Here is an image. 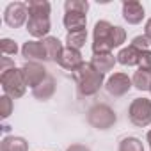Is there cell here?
Wrapping results in <instances>:
<instances>
[{
  "label": "cell",
  "instance_id": "cell-16",
  "mask_svg": "<svg viewBox=\"0 0 151 151\" xmlns=\"http://www.w3.org/2000/svg\"><path fill=\"white\" fill-rule=\"evenodd\" d=\"M140 53L135 46H126V48H121V52L116 55L117 62L123 64V66H139V59H140Z\"/></svg>",
  "mask_w": 151,
  "mask_h": 151
},
{
  "label": "cell",
  "instance_id": "cell-24",
  "mask_svg": "<svg viewBox=\"0 0 151 151\" xmlns=\"http://www.w3.org/2000/svg\"><path fill=\"white\" fill-rule=\"evenodd\" d=\"M0 50H2V55L7 57V55H16L18 53V45L16 41L9 39V37H4L0 41Z\"/></svg>",
  "mask_w": 151,
  "mask_h": 151
},
{
  "label": "cell",
  "instance_id": "cell-26",
  "mask_svg": "<svg viewBox=\"0 0 151 151\" xmlns=\"http://www.w3.org/2000/svg\"><path fill=\"white\" fill-rule=\"evenodd\" d=\"M0 114H2L4 119L13 114V98H9V96H6V94L0 98Z\"/></svg>",
  "mask_w": 151,
  "mask_h": 151
},
{
  "label": "cell",
  "instance_id": "cell-13",
  "mask_svg": "<svg viewBox=\"0 0 151 151\" xmlns=\"http://www.w3.org/2000/svg\"><path fill=\"white\" fill-rule=\"evenodd\" d=\"M53 94H55V78L52 77V75H48V77H46L37 87L32 89V96H34L36 100H39V101H46V100H50Z\"/></svg>",
  "mask_w": 151,
  "mask_h": 151
},
{
  "label": "cell",
  "instance_id": "cell-22",
  "mask_svg": "<svg viewBox=\"0 0 151 151\" xmlns=\"http://www.w3.org/2000/svg\"><path fill=\"white\" fill-rule=\"evenodd\" d=\"M64 9H66V13H82V14H86L87 9H89V2H86V0H66Z\"/></svg>",
  "mask_w": 151,
  "mask_h": 151
},
{
  "label": "cell",
  "instance_id": "cell-12",
  "mask_svg": "<svg viewBox=\"0 0 151 151\" xmlns=\"http://www.w3.org/2000/svg\"><path fill=\"white\" fill-rule=\"evenodd\" d=\"M22 55L27 59V62L46 60V52H45L43 41H27V43H23Z\"/></svg>",
  "mask_w": 151,
  "mask_h": 151
},
{
  "label": "cell",
  "instance_id": "cell-28",
  "mask_svg": "<svg viewBox=\"0 0 151 151\" xmlns=\"http://www.w3.org/2000/svg\"><path fill=\"white\" fill-rule=\"evenodd\" d=\"M13 68H16L14 66V62L9 59V57H2V68H0V71H9V69H13Z\"/></svg>",
  "mask_w": 151,
  "mask_h": 151
},
{
  "label": "cell",
  "instance_id": "cell-31",
  "mask_svg": "<svg viewBox=\"0 0 151 151\" xmlns=\"http://www.w3.org/2000/svg\"><path fill=\"white\" fill-rule=\"evenodd\" d=\"M146 139H147V144H149V149H151V130L147 132V137Z\"/></svg>",
  "mask_w": 151,
  "mask_h": 151
},
{
  "label": "cell",
  "instance_id": "cell-18",
  "mask_svg": "<svg viewBox=\"0 0 151 151\" xmlns=\"http://www.w3.org/2000/svg\"><path fill=\"white\" fill-rule=\"evenodd\" d=\"M2 151H29V142L23 137H14V135H7L4 137L2 144H0Z\"/></svg>",
  "mask_w": 151,
  "mask_h": 151
},
{
  "label": "cell",
  "instance_id": "cell-2",
  "mask_svg": "<svg viewBox=\"0 0 151 151\" xmlns=\"http://www.w3.org/2000/svg\"><path fill=\"white\" fill-rule=\"evenodd\" d=\"M71 75H73V80L77 84L80 96H93L103 87V75L96 71L91 62H84Z\"/></svg>",
  "mask_w": 151,
  "mask_h": 151
},
{
  "label": "cell",
  "instance_id": "cell-7",
  "mask_svg": "<svg viewBox=\"0 0 151 151\" xmlns=\"http://www.w3.org/2000/svg\"><path fill=\"white\" fill-rule=\"evenodd\" d=\"M132 87H133V82H132V78L126 73H114L112 77L107 80V84H105L107 93L110 96H116V98L124 96L126 93H130Z\"/></svg>",
  "mask_w": 151,
  "mask_h": 151
},
{
  "label": "cell",
  "instance_id": "cell-29",
  "mask_svg": "<svg viewBox=\"0 0 151 151\" xmlns=\"http://www.w3.org/2000/svg\"><path fill=\"white\" fill-rule=\"evenodd\" d=\"M66 151H91L87 146H82V144H73V146H69Z\"/></svg>",
  "mask_w": 151,
  "mask_h": 151
},
{
  "label": "cell",
  "instance_id": "cell-30",
  "mask_svg": "<svg viewBox=\"0 0 151 151\" xmlns=\"http://www.w3.org/2000/svg\"><path fill=\"white\" fill-rule=\"evenodd\" d=\"M144 36L151 39V18H149V20L146 22V25H144Z\"/></svg>",
  "mask_w": 151,
  "mask_h": 151
},
{
  "label": "cell",
  "instance_id": "cell-25",
  "mask_svg": "<svg viewBox=\"0 0 151 151\" xmlns=\"http://www.w3.org/2000/svg\"><path fill=\"white\" fill-rule=\"evenodd\" d=\"M132 46H135L139 52H151V39L146 36H137L132 39Z\"/></svg>",
  "mask_w": 151,
  "mask_h": 151
},
{
  "label": "cell",
  "instance_id": "cell-17",
  "mask_svg": "<svg viewBox=\"0 0 151 151\" xmlns=\"http://www.w3.org/2000/svg\"><path fill=\"white\" fill-rule=\"evenodd\" d=\"M43 46H45V52H46V60H55V62L59 60V57L64 50L62 43L57 37H52V36L43 39Z\"/></svg>",
  "mask_w": 151,
  "mask_h": 151
},
{
  "label": "cell",
  "instance_id": "cell-6",
  "mask_svg": "<svg viewBox=\"0 0 151 151\" xmlns=\"http://www.w3.org/2000/svg\"><path fill=\"white\" fill-rule=\"evenodd\" d=\"M27 16H29V9H27V4L23 2H13L4 11V22L13 29H18L23 23H27L29 22Z\"/></svg>",
  "mask_w": 151,
  "mask_h": 151
},
{
  "label": "cell",
  "instance_id": "cell-32",
  "mask_svg": "<svg viewBox=\"0 0 151 151\" xmlns=\"http://www.w3.org/2000/svg\"><path fill=\"white\" fill-rule=\"evenodd\" d=\"M2 130H4V132H6V133H7V132H9V130H11V126H7V124H4V126H2Z\"/></svg>",
  "mask_w": 151,
  "mask_h": 151
},
{
  "label": "cell",
  "instance_id": "cell-11",
  "mask_svg": "<svg viewBox=\"0 0 151 151\" xmlns=\"http://www.w3.org/2000/svg\"><path fill=\"white\" fill-rule=\"evenodd\" d=\"M59 66L60 68H64V69H68V71H75L78 66H82L84 64V59H82V53H80V50H75V48H69V46H66L64 50H62V53H60V57H59Z\"/></svg>",
  "mask_w": 151,
  "mask_h": 151
},
{
  "label": "cell",
  "instance_id": "cell-14",
  "mask_svg": "<svg viewBox=\"0 0 151 151\" xmlns=\"http://www.w3.org/2000/svg\"><path fill=\"white\" fill-rule=\"evenodd\" d=\"M62 23H64V27L68 29V34H69V32H78V30H86L87 18H86V14H82V13H66Z\"/></svg>",
  "mask_w": 151,
  "mask_h": 151
},
{
  "label": "cell",
  "instance_id": "cell-3",
  "mask_svg": "<svg viewBox=\"0 0 151 151\" xmlns=\"http://www.w3.org/2000/svg\"><path fill=\"white\" fill-rule=\"evenodd\" d=\"M0 84H2V89H4L6 96H9L13 100L22 98L27 91V84H25V78H23L22 68H13L9 71H4L0 75Z\"/></svg>",
  "mask_w": 151,
  "mask_h": 151
},
{
  "label": "cell",
  "instance_id": "cell-10",
  "mask_svg": "<svg viewBox=\"0 0 151 151\" xmlns=\"http://www.w3.org/2000/svg\"><path fill=\"white\" fill-rule=\"evenodd\" d=\"M52 29L50 18L48 16H29L27 22V30L32 37H48V32Z\"/></svg>",
  "mask_w": 151,
  "mask_h": 151
},
{
  "label": "cell",
  "instance_id": "cell-33",
  "mask_svg": "<svg viewBox=\"0 0 151 151\" xmlns=\"http://www.w3.org/2000/svg\"><path fill=\"white\" fill-rule=\"evenodd\" d=\"M149 91H151V89H149Z\"/></svg>",
  "mask_w": 151,
  "mask_h": 151
},
{
  "label": "cell",
  "instance_id": "cell-20",
  "mask_svg": "<svg viewBox=\"0 0 151 151\" xmlns=\"http://www.w3.org/2000/svg\"><path fill=\"white\" fill-rule=\"evenodd\" d=\"M132 82H133V87L137 91H149L151 89V73L139 69V71H135Z\"/></svg>",
  "mask_w": 151,
  "mask_h": 151
},
{
  "label": "cell",
  "instance_id": "cell-19",
  "mask_svg": "<svg viewBox=\"0 0 151 151\" xmlns=\"http://www.w3.org/2000/svg\"><path fill=\"white\" fill-rule=\"evenodd\" d=\"M27 9H29V16H48V18L52 11L46 0H30L27 4Z\"/></svg>",
  "mask_w": 151,
  "mask_h": 151
},
{
  "label": "cell",
  "instance_id": "cell-23",
  "mask_svg": "<svg viewBox=\"0 0 151 151\" xmlns=\"http://www.w3.org/2000/svg\"><path fill=\"white\" fill-rule=\"evenodd\" d=\"M119 151H144V146L137 137H126L119 142Z\"/></svg>",
  "mask_w": 151,
  "mask_h": 151
},
{
  "label": "cell",
  "instance_id": "cell-1",
  "mask_svg": "<svg viewBox=\"0 0 151 151\" xmlns=\"http://www.w3.org/2000/svg\"><path fill=\"white\" fill-rule=\"evenodd\" d=\"M126 41V32L123 27L112 25L107 20H100L93 30V53H110V50L121 46Z\"/></svg>",
  "mask_w": 151,
  "mask_h": 151
},
{
  "label": "cell",
  "instance_id": "cell-27",
  "mask_svg": "<svg viewBox=\"0 0 151 151\" xmlns=\"http://www.w3.org/2000/svg\"><path fill=\"white\" fill-rule=\"evenodd\" d=\"M139 69L151 73V52H142L139 59Z\"/></svg>",
  "mask_w": 151,
  "mask_h": 151
},
{
  "label": "cell",
  "instance_id": "cell-21",
  "mask_svg": "<svg viewBox=\"0 0 151 151\" xmlns=\"http://www.w3.org/2000/svg\"><path fill=\"white\" fill-rule=\"evenodd\" d=\"M87 41V30H78V32H69L66 36V43L69 48H75V50H80Z\"/></svg>",
  "mask_w": 151,
  "mask_h": 151
},
{
  "label": "cell",
  "instance_id": "cell-5",
  "mask_svg": "<svg viewBox=\"0 0 151 151\" xmlns=\"http://www.w3.org/2000/svg\"><path fill=\"white\" fill-rule=\"evenodd\" d=\"M128 117H130V123L139 128L149 126L151 124V100L135 98L128 107Z\"/></svg>",
  "mask_w": 151,
  "mask_h": 151
},
{
  "label": "cell",
  "instance_id": "cell-8",
  "mask_svg": "<svg viewBox=\"0 0 151 151\" xmlns=\"http://www.w3.org/2000/svg\"><path fill=\"white\" fill-rule=\"evenodd\" d=\"M22 73H23V78H25V84L29 87H37L46 77H48V73L45 69L43 64L39 62H25L22 66Z\"/></svg>",
  "mask_w": 151,
  "mask_h": 151
},
{
  "label": "cell",
  "instance_id": "cell-15",
  "mask_svg": "<svg viewBox=\"0 0 151 151\" xmlns=\"http://www.w3.org/2000/svg\"><path fill=\"white\" fill-rule=\"evenodd\" d=\"M116 62H117V59H116L112 53H98V55H94L93 60H91L93 68H94L96 71H100L101 75L112 71L114 66H116Z\"/></svg>",
  "mask_w": 151,
  "mask_h": 151
},
{
  "label": "cell",
  "instance_id": "cell-9",
  "mask_svg": "<svg viewBox=\"0 0 151 151\" xmlns=\"http://www.w3.org/2000/svg\"><path fill=\"white\" fill-rule=\"evenodd\" d=\"M144 7L137 0H124L123 2V18L130 25H139L144 20Z\"/></svg>",
  "mask_w": 151,
  "mask_h": 151
},
{
  "label": "cell",
  "instance_id": "cell-4",
  "mask_svg": "<svg viewBox=\"0 0 151 151\" xmlns=\"http://www.w3.org/2000/svg\"><path fill=\"white\" fill-rule=\"evenodd\" d=\"M116 121H117L116 112L105 103H96L87 112V123L96 130H109L116 124Z\"/></svg>",
  "mask_w": 151,
  "mask_h": 151
}]
</instances>
